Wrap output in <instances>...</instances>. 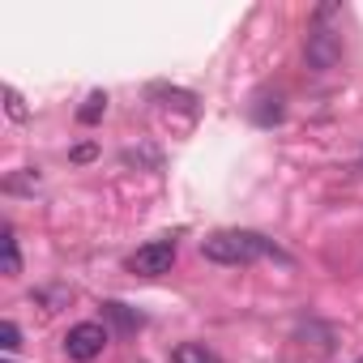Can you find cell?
Returning a JSON list of instances; mask_svg holds the SVG:
<instances>
[{"mask_svg":"<svg viewBox=\"0 0 363 363\" xmlns=\"http://www.w3.org/2000/svg\"><path fill=\"white\" fill-rule=\"evenodd\" d=\"M90 158H94V145H77L73 150V162H90Z\"/></svg>","mask_w":363,"mask_h":363,"instance_id":"7c38bea8","label":"cell"},{"mask_svg":"<svg viewBox=\"0 0 363 363\" xmlns=\"http://www.w3.org/2000/svg\"><path fill=\"white\" fill-rule=\"evenodd\" d=\"M329 18H337V9L333 5H320L316 18H312V26H308V43H303V56H308V65L316 73H329L342 60V30H333Z\"/></svg>","mask_w":363,"mask_h":363,"instance_id":"7a4b0ae2","label":"cell"},{"mask_svg":"<svg viewBox=\"0 0 363 363\" xmlns=\"http://www.w3.org/2000/svg\"><path fill=\"white\" fill-rule=\"evenodd\" d=\"M103 316L120 329V333H137L141 325H145V316L137 312V308H128V303H120V299H107L103 303Z\"/></svg>","mask_w":363,"mask_h":363,"instance_id":"5b68a950","label":"cell"},{"mask_svg":"<svg viewBox=\"0 0 363 363\" xmlns=\"http://www.w3.org/2000/svg\"><path fill=\"white\" fill-rule=\"evenodd\" d=\"M0 346H5V350H18V346H22V329H18L13 320L0 325Z\"/></svg>","mask_w":363,"mask_h":363,"instance_id":"8fae6325","label":"cell"},{"mask_svg":"<svg viewBox=\"0 0 363 363\" xmlns=\"http://www.w3.org/2000/svg\"><path fill=\"white\" fill-rule=\"evenodd\" d=\"M0 248H5V274H22V252H18V235L13 227H5V235H0Z\"/></svg>","mask_w":363,"mask_h":363,"instance_id":"ba28073f","label":"cell"},{"mask_svg":"<svg viewBox=\"0 0 363 363\" xmlns=\"http://www.w3.org/2000/svg\"><path fill=\"white\" fill-rule=\"evenodd\" d=\"M107 337H111L107 325H99V320H77V325L65 333V354H69L73 363H90V359L103 354Z\"/></svg>","mask_w":363,"mask_h":363,"instance_id":"277c9868","label":"cell"},{"mask_svg":"<svg viewBox=\"0 0 363 363\" xmlns=\"http://www.w3.org/2000/svg\"><path fill=\"white\" fill-rule=\"evenodd\" d=\"M175 257H179L175 240H150V244H141L124 265H128V274H137V278H162V274H171Z\"/></svg>","mask_w":363,"mask_h":363,"instance_id":"3957f363","label":"cell"},{"mask_svg":"<svg viewBox=\"0 0 363 363\" xmlns=\"http://www.w3.org/2000/svg\"><path fill=\"white\" fill-rule=\"evenodd\" d=\"M201 257L214 261V265H252V261H265V257L291 261L269 235H261V231H240V227L206 235V240H201Z\"/></svg>","mask_w":363,"mask_h":363,"instance_id":"6da1fadb","label":"cell"},{"mask_svg":"<svg viewBox=\"0 0 363 363\" xmlns=\"http://www.w3.org/2000/svg\"><path fill=\"white\" fill-rule=\"evenodd\" d=\"M171 363H218V359L210 354L206 342H179V346L171 350Z\"/></svg>","mask_w":363,"mask_h":363,"instance_id":"52a82bcc","label":"cell"},{"mask_svg":"<svg viewBox=\"0 0 363 363\" xmlns=\"http://www.w3.org/2000/svg\"><path fill=\"white\" fill-rule=\"evenodd\" d=\"M5 111H9V120H18V124L30 116V111H26V103H22V94H18L13 86H5Z\"/></svg>","mask_w":363,"mask_h":363,"instance_id":"30bf717a","label":"cell"},{"mask_svg":"<svg viewBox=\"0 0 363 363\" xmlns=\"http://www.w3.org/2000/svg\"><path fill=\"white\" fill-rule=\"evenodd\" d=\"M103 111H107V94H103V90H94V94L86 99V107L77 111V120H82V124H99V120H103Z\"/></svg>","mask_w":363,"mask_h":363,"instance_id":"9c48e42d","label":"cell"},{"mask_svg":"<svg viewBox=\"0 0 363 363\" xmlns=\"http://www.w3.org/2000/svg\"><path fill=\"white\" fill-rule=\"evenodd\" d=\"M252 120H257L261 128L278 124V120H282V99H278V94H274V99H269V94H257V103H252Z\"/></svg>","mask_w":363,"mask_h":363,"instance_id":"8992f818","label":"cell"}]
</instances>
